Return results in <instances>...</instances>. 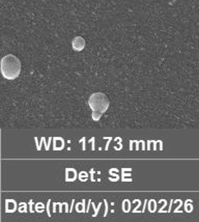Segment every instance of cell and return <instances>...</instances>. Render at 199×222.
<instances>
[{"mask_svg":"<svg viewBox=\"0 0 199 222\" xmlns=\"http://www.w3.org/2000/svg\"><path fill=\"white\" fill-rule=\"evenodd\" d=\"M0 73L8 80H15L21 73V61L13 54L5 55L0 60Z\"/></svg>","mask_w":199,"mask_h":222,"instance_id":"1","label":"cell"},{"mask_svg":"<svg viewBox=\"0 0 199 222\" xmlns=\"http://www.w3.org/2000/svg\"><path fill=\"white\" fill-rule=\"evenodd\" d=\"M109 99L103 92H95L89 97L88 105L92 111L91 117L93 120H99L109 107Z\"/></svg>","mask_w":199,"mask_h":222,"instance_id":"2","label":"cell"},{"mask_svg":"<svg viewBox=\"0 0 199 222\" xmlns=\"http://www.w3.org/2000/svg\"><path fill=\"white\" fill-rule=\"evenodd\" d=\"M72 47L75 51H82L85 48V41L82 36H76L72 41Z\"/></svg>","mask_w":199,"mask_h":222,"instance_id":"3","label":"cell"},{"mask_svg":"<svg viewBox=\"0 0 199 222\" xmlns=\"http://www.w3.org/2000/svg\"><path fill=\"white\" fill-rule=\"evenodd\" d=\"M130 210H131V203H130V200L124 199V202H123V211H124V213H128V212H130Z\"/></svg>","mask_w":199,"mask_h":222,"instance_id":"4","label":"cell"},{"mask_svg":"<svg viewBox=\"0 0 199 222\" xmlns=\"http://www.w3.org/2000/svg\"><path fill=\"white\" fill-rule=\"evenodd\" d=\"M156 209H157V203H156V200H149V203H148V210L151 211L152 213L153 212H156Z\"/></svg>","mask_w":199,"mask_h":222,"instance_id":"5","label":"cell"},{"mask_svg":"<svg viewBox=\"0 0 199 222\" xmlns=\"http://www.w3.org/2000/svg\"><path fill=\"white\" fill-rule=\"evenodd\" d=\"M20 209H18V211L20 213H24V212H27V204L24 203H20Z\"/></svg>","mask_w":199,"mask_h":222,"instance_id":"6","label":"cell"},{"mask_svg":"<svg viewBox=\"0 0 199 222\" xmlns=\"http://www.w3.org/2000/svg\"><path fill=\"white\" fill-rule=\"evenodd\" d=\"M91 206H93V207H95V203H91ZM100 208H101V203L99 204V207H97V209H96V213H95V215H93V217H96V216H97V211H99V209H100Z\"/></svg>","mask_w":199,"mask_h":222,"instance_id":"7","label":"cell"},{"mask_svg":"<svg viewBox=\"0 0 199 222\" xmlns=\"http://www.w3.org/2000/svg\"><path fill=\"white\" fill-rule=\"evenodd\" d=\"M29 208H30L29 212L33 213V209H32V200H30V202H29Z\"/></svg>","mask_w":199,"mask_h":222,"instance_id":"8","label":"cell"},{"mask_svg":"<svg viewBox=\"0 0 199 222\" xmlns=\"http://www.w3.org/2000/svg\"><path fill=\"white\" fill-rule=\"evenodd\" d=\"M49 204H50V200H48V208H49ZM48 210V209H47ZM48 216L49 217H51V214H50V211L48 210Z\"/></svg>","mask_w":199,"mask_h":222,"instance_id":"9","label":"cell"},{"mask_svg":"<svg viewBox=\"0 0 199 222\" xmlns=\"http://www.w3.org/2000/svg\"><path fill=\"white\" fill-rule=\"evenodd\" d=\"M110 140H112V138H111V137L109 138V140H108V141H110ZM108 147H109V142H107V145H106V148H105V150H106V151L108 150Z\"/></svg>","mask_w":199,"mask_h":222,"instance_id":"10","label":"cell"}]
</instances>
